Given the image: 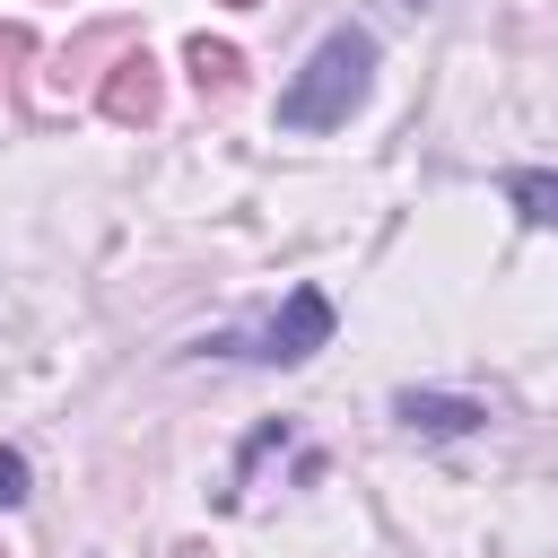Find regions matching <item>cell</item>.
Returning <instances> with one entry per match:
<instances>
[{
  "label": "cell",
  "instance_id": "cell-1",
  "mask_svg": "<svg viewBox=\"0 0 558 558\" xmlns=\"http://www.w3.org/2000/svg\"><path fill=\"white\" fill-rule=\"evenodd\" d=\"M366 87H375V35L366 26H331L305 52V70L279 87V122L288 131H340L366 105Z\"/></svg>",
  "mask_w": 558,
  "mask_h": 558
},
{
  "label": "cell",
  "instance_id": "cell-2",
  "mask_svg": "<svg viewBox=\"0 0 558 558\" xmlns=\"http://www.w3.org/2000/svg\"><path fill=\"white\" fill-rule=\"evenodd\" d=\"M323 340H331V296H323V288H288V305H279L262 331H218V340H201V349H218V357H262V366H305Z\"/></svg>",
  "mask_w": 558,
  "mask_h": 558
},
{
  "label": "cell",
  "instance_id": "cell-3",
  "mask_svg": "<svg viewBox=\"0 0 558 558\" xmlns=\"http://www.w3.org/2000/svg\"><path fill=\"white\" fill-rule=\"evenodd\" d=\"M96 105H105V122H157L166 113V87H157V61L148 52H122L113 70H105V87H96Z\"/></svg>",
  "mask_w": 558,
  "mask_h": 558
},
{
  "label": "cell",
  "instance_id": "cell-4",
  "mask_svg": "<svg viewBox=\"0 0 558 558\" xmlns=\"http://www.w3.org/2000/svg\"><path fill=\"white\" fill-rule=\"evenodd\" d=\"M392 418L410 436H471V427H488V401H471V392H392Z\"/></svg>",
  "mask_w": 558,
  "mask_h": 558
},
{
  "label": "cell",
  "instance_id": "cell-5",
  "mask_svg": "<svg viewBox=\"0 0 558 558\" xmlns=\"http://www.w3.org/2000/svg\"><path fill=\"white\" fill-rule=\"evenodd\" d=\"M183 70H192L201 96H235V87H244V52H235V44H209V35L183 44Z\"/></svg>",
  "mask_w": 558,
  "mask_h": 558
},
{
  "label": "cell",
  "instance_id": "cell-6",
  "mask_svg": "<svg viewBox=\"0 0 558 558\" xmlns=\"http://www.w3.org/2000/svg\"><path fill=\"white\" fill-rule=\"evenodd\" d=\"M506 201H514L532 227H558V174H549V166H514V174H506Z\"/></svg>",
  "mask_w": 558,
  "mask_h": 558
},
{
  "label": "cell",
  "instance_id": "cell-7",
  "mask_svg": "<svg viewBox=\"0 0 558 558\" xmlns=\"http://www.w3.org/2000/svg\"><path fill=\"white\" fill-rule=\"evenodd\" d=\"M0 506H26V453L0 445Z\"/></svg>",
  "mask_w": 558,
  "mask_h": 558
},
{
  "label": "cell",
  "instance_id": "cell-8",
  "mask_svg": "<svg viewBox=\"0 0 558 558\" xmlns=\"http://www.w3.org/2000/svg\"><path fill=\"white\" fill-rule=\"evenodd\" d=\"M26 52V26H0V61H17Z\"/></svg>",
  "mask_w": 558,
  "mask_h": 558
},
{
  "label": "cell",
  "instance_id": "cell-9",
  "mask_svg": "<svg viewBox=\"0 0 558 558\" xmlns=\"http://www.w3.org/2000/svg\"><path fill=\"white\" fill-rule=\"evenodd\" d=\"M227 9H253V0H227Z\"/></svg>",
  "mask_w": 558,
  "mask_h": 558
}]
</instances>
